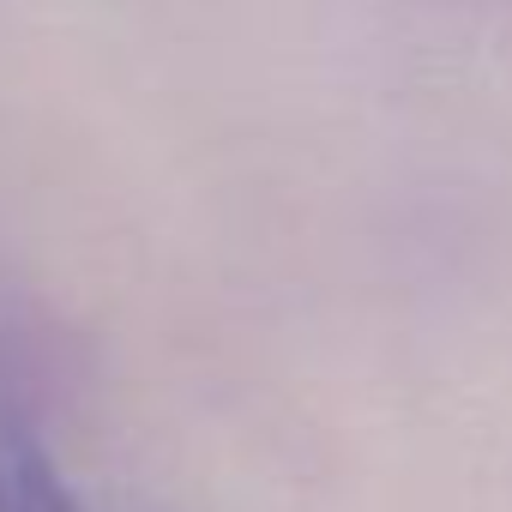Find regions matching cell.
Instances as JSON below:
<instances>
[{"mask_svg": "<svg viewBox=\"0 0 512 512\" xmlns=\"http://www.w3.org/2000/svg\"><path fill=\"white\" fill-rule=\"evenodd\" d=\"M0 512H91L37 422L0 398Z\"/></svg>", "mask_w": 512, "mask_h": 512, "instance_id": "cell-1", "label": "cell"}]
</instances>
